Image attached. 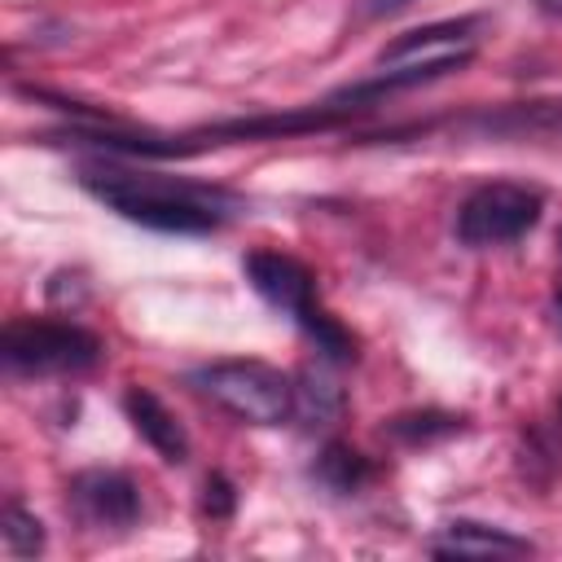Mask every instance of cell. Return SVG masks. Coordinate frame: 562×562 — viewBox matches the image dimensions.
Returning <instances> with one entry per match:
<instances>
[{
  "label": "cell",
  "mask_w": 562,
  "mask_h": 562,
  "mask_svg": "<svg viewBox=\"0 0 562 562\" xmlns=\"http://www.w3.org/2000/svg\"><path fill=\"white\" fill-rule=\"evenodd\" d=\"M79 184L105 202L114 215L145 224L154 233H180V237H202L220 233L237 211L241 198L220 189V184H198V180H176V176H149V171H127V167H83Z\"/></svg>",
  "instance_id": "6da1fadb"
},
{
  "label": "cell",
  "mask_w": 562,
  "mask_h": 562,
  "mask_svg": "<svg viewBox=\"0 0 562 562\" xmlns=\"http://www.w3.org/2000/svg\"><path fill=\"white\" fill-rule=\"evenodd\" d=\"M189 386L246 426H281L294 417V378L263 360H211L189 369Z\"/></svg>",
  "instance_id": "7a4b0ae2"
},
{
  "label": "cell",
  "mask_w": 562,
  "mask_h": 562,
  "mask_svg": "<svg viewBox=\"0 0 562 562\" xmlns=\"http://www.w3.org/2000/svg\"><path fill=\"white\" fill-rule=\"evenodd\" d=\"M101 351V338L75 321H9L0 334V356L18 373H83Z\"/></svg>",
  "instance_id": "3957f363"
},
{
  "label": "cell",
  "mask_w": 562,
  "mask_h": 562,
  "mask_svg": "<svg viewBox=\"0 0 562 562\" xmlns=\"http://www.w3.org/2000/svg\"><path fill=\"white\" fill-rule=\"evenodd\" d=\"M540 211H544V198L531 184H514V180L479 184L457 206V241L470 250L509 246L540 224Z\"/></svg>",
  "instance_id": "277c9868"
},
{
  "label": "cell",
  "mask_w": 562,
  "mask_h": 562,
  "mask_svg": "<svg viewBox=\"0 0 562 562\" xmlns=\"http://www.w3.org/2000/svg\"><path fill=\"white\" fill-rule=\"evenodd\" d=\"M66 505L92 531H127L140 518V487L123 470H79L66 483Z\"/></svg>",
  "instance_id": "5b68a950"
},
{
  "label": "cell",
  "mask_w": 562,
  "mask_h": 562,
  "mask_svg": "<svg viewBox=\"0 0 562 562\" xmlns=\"http://www.w3.org/2000/svg\"><path fill=\"white\" fill-rule=\"evenodd\" d=\"M241 272H246L250 290H255L263 303H272L277 312H285V316H294V321H303L312 307H321V303H316V272H312L303 259L285 255V250L259 246V250H250V255L241 259Z\"/></svg>",
  "instance_id": "8992f818"
},
{
  "label": "cell",
  "mask_w": 562,
  "mask_h": 562,
  "mask_svg": "<svg viewBox=\"0 0 562 562\" xmlns=\"http://www.w3.org/2000/svg\"><path fill=\"white\" fill-rule=\"evenodd\" d=\"M430 553L435 558H522V553H536V544L527 536L505 531V527L457 518L430 536Z\"/></svg>",
  "instance_id": "52a82bcc"
},
{
  "label": "cell",
  "mask_w": 562,
  "mask_h": 562,
  "mask_svg": "<svg viewBox=\"0 0 562 562\" xmlns=\"http://www.w3.org/2000/svg\"><path fill=\"white\" fill-rule=\"evenodd\" d=\"M123 413H127V422L136 426V435H140L162 461H171V465L189 461V435H184V426L176 422V413H171L154 391L127 386V391H123Z\"/></svg>",
  "instance_id": "ba28073f"
},
{
  "label": "cell",
  "mask_w": 562,
  "mask_h": 562,
  "mask_svg": "<svg viewBox=\"0 0 562 562\" xmlns=\"http://www.w3.org/2000/svg\"><path fill=\"white\" fill-rule=\"evenodd\" d=\"M294 417L303 426H334L342 417V386L325 364H303L294 373Z\"/></svg>",
  "instance_id": "9c48e42d"
},
{
  "label": "cell",
  "mask_w": 562,
  "mask_h": 562,
  "mask_svg": "<svg viewBox=\"0 0 562 562\" xmlns=\"http://www.w3.org/2000/svg\"><path fill=\"white\" fill-rule=\"evenodd\" d=\"M312 474H316L321 487H329L338 496H351V492H360L373 479V465L351 443H325L321 457H316V465H312Z\"/></svg>",
  "instance_id": "30bf717a"
},
{
  "label": "cell",
  "mask_w": 562,
  "mask_h": 562,
  "mask_svg": "<svg viewBox=\"0 0 562 562\" xmlns=\"http://www.w3.org/2000/svg\"><path fill=\"white\" fill-rule=\"evenodd\" d=\"M461 430V417L457 413H439V408H426V413H400L386 422V435L400 439V443H435V439H448Z\"/></svg>",
  "instance_id": "8fae6325"
},
{
  "label": "cell",
  "mask_w": 562,
  "mask_h": 562,
  "mask_svg": "<svg viewBox=\"0 0 562 562\" xmlns=\"http://www.w3.org/2000/svg\"><path fill=\"white\" fill-rule=\"evenodd\" d=\"M0 531H4V549L13 558H35L44 549V522L35 514H26L18 501L4 505V527Z\"/></svg>",
  "instance_id": "7c38bea8"
},
{
  "label": "cell",
  "mask_w": 562,
  "mask_h": 562,
  "mask_svg": "<svg viewBox=\"0 0 562 562\" xmlns=\"http://www.w3.org/2000/svg\"><path fill=\"white\" fill-rule=\"evenodd\" d=\"M233 505H237V492H233V483H228V474H206V483H202V514H211V518H233Z\"/></svg>",
  "instance_id": "4fadbf2b"
},
{
  "label": "cell",
  "mask_w": 562,
  "mask_h": 562,
  "mask_svg": "<svg viewBox=\"0 0 562 562\" xmlns=\"http://www.w3.org/2000/svg\"><path fill=\"white\" fill-rule=\"evenodd\" d=\"M413 0H364V13L369 18H391V13H404Z\"/></svg>",
  "instance_id": "5bb4252c"
},
{
  "label": "cell",
  "mask_w": 562,
  "mask_h": 562,
  "mask_svg": "<svg viewBox=\"0 0 562 562\" xmlns=\"http://www.w3.org/2000/svg\"><path fill=\"white\" fill-rule=\"evenodd\" d=\"M536 4H540L544 13H558V18H562V0H536Z\"/></svg>",
  "instance_id": "9a60e30c"
},
{
  "label": "cell",
  "mask_w": 562,
  "mask_h": 562,
  "mask_svg": "<svg viewBox=\"0 0 562 562\" xmlns=\"http://www.w3.org/2000/svg\"><path fill=\"white\" fill-rule=\"evenodd\" d=\"M553 312H558V325H562V285H558V294H553Z\"/></svg>",
  "instance_id": "2e32d148"
}]
</instances>
